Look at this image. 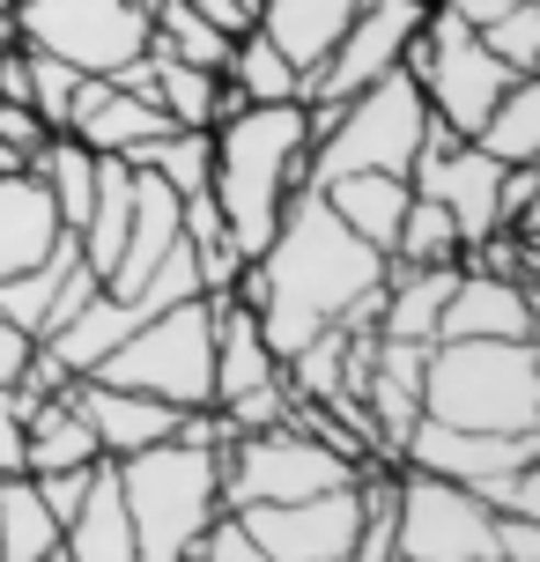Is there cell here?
Returning <instances> with one entry per match:
<instances>
[{
	"instance_id": "484cf974",
	"label": "cell",
	"mask_w": 540,
	"mask_h": 562,
	"mask_svg": "<svg viewBox=\"0 0 540 562\" xmlns=\"http://www.w3.org/2000/svg\"><path fill=\"white\" fill-rule=\"evenodd\" d=\"M229 45H237V37H229V30H215L193 0H156V15H148V53H164V59L215 67V75H223Z\"/></svg>"
},
{
	"instance_id": "4fadbf2b",
	"label": "cell",
	"mask_w": 540,
	"mask_h": 562,
	"mask_svg": "<svg viewBox=\"0 0 540 562\" xmlns=\"http://www.w3.org/2000/svg\"><path fill=\"white\" fill-rule=\"evenodd\" d=\"M533 311H540L533 289L459 267L445 289V311H437V340H533Z\"/></svg>"
},
{
	"instance_id": "ffe728a7",
	"label": "cell",
	"mask_w": 540,
	"mask_h": 562,
	"mask_svg": "<svg viewBox=\"0 0 540 562\" xmlns=\"http://www.w3.org/2000/svg\"><path fill=\"white\" fill-rule=\"evenodd\" d=\"M134 326H142V311L126 304V296H112V289H97L75 318H59L53 334H45V348L59 356V370H67V378H89V370L104 363V356H112Z\"/></svg>"
},
{
	"instance_id": "603a6c76",
	"label": "cell",
	"mask_w": 540,
	"mask_h": 562,
	"mask_svg": "<svg viewBox=\"0 0 540 562\" xmlns=\"http://www.w3.org/2000/svg\"><path fill=\"white\" fill-rule=\"evenodd\" d=\"M459 267H393L385 259V304H378V334L385 340H437V311Z\"/></svg>"
},
{
	"instance_id": "7c38bea8",
	"label": "cell",
	"mask_w": 540,
	"mask_h": 562,
	"mask_svg": "<svg viewBox=\"0 0 540 562\" xmlns=\"http://www.w3.org/2000/svg\"><path fill=\"white\" fill-rule=\"evenodd\" d=\"M533 459H540V429H452V422H429V415L400 445V467L445 474L459 488H474L488 474H511V467H533Z\"/></svg>"
},
{
	"instance_id": "ba28073f",
	"label": "cell",
	"mask_w": 540,
	"mask_h": 562,
	"mask_svg": "<svg viewBox=\"0 0 540 562\" xmlns=\"http://www.w3.org/2000/svg\"><path fill=\"white\" fill-rule=\"evenodd\" d=\"M8 37L30 53H53L82 75H119L126 59L148 53V15L134 0H15Z\"/></svg>"
},
{
	"instance_id": "9c48e42d",
	"label": "cell",
	"mask_w": 540,
	"mask_h": 562,
	"mask_svg": "<svg viewBox=\"0 0 540 562\" xmlns=\"http://www.w3.org/2000/svg\"><path fill=\"white\" fill-rule=\"evenodd\" d=\"M393 555L400 562H496L488 510L445 474L393 467Z\"/></svg>"
},
{
	"instance_id": "5b68a950",
	"label": "cell",
	"mask_w": 540,
	"mask_h": 562,
	"mask_svg": "<svg viewBox=\"0 0 540 562\" xmlns=\"http://www.w3.org/2000/svg\"><path fill=\"white\" fill-rule=\"evenodd\" d=\"M89 378L148 393V400H171L178 415L185 407H215V296H185L171 311H148Z\"/></svg>"
},
{
	"instance_id": "7a4b0ae2",
	"label": "cell",
	"mask_w": 540,
	"mask_h": 562,
	"mask_svg": "<svg viewBox=\"0 0 540 562\" xmlns=\"http://www.w3.org/2000/svg\"><path fill=\"white\" fill-rule=\"evenodd\" d=\"M312 170V126L304 104H245L215 126V170H207V193L223 207L237 252L252 259L274 223H282V200L304 186Z\"/></svg>"
},
{
	"instance_id": "d6a6232c",
	"label": "cell",
	"mask_w": 540,
	"mask_h": 562,
	"mask_svg": "<svg viewBox=\"0 0 540 562\" xmlns=\"http://www.w3.org/2000/svg\"><path fill=\"white\" fill-rule=\"evenodd\" d=\"M97 474H104V459H97V467H59V474H30V481H37V496H45V510H53L59 526H67V518L82 510V496L97 488Z\"/></svg>"
},
{
	"instance_id": "1f68e13d",
	"label": "cell",
	"mask_w": 540,
	"mask_h": 562,
	"mask_svg": "<svg viewBox=\"0 0 540 562\" xmlns=\"http://www.w3.org/2000/svg\"><path fill=\"white\" fill-rule=\"evenodd\" d=\"M193 562H267V548L245 533L237 510H215V518L200 526V540H193Z\"/></svg>"
},
{
	"instance_id": "8d00e7d4",
	"label": "cell",
	"mask_w": 540,
	"mask_h": 562,
	"mask_svg": "<svg viewBox=\"0 0 540 562\" xmlns=\"http://www.w3.org/2000/svg\"><path fill=\"white\" fill-rule=\"evenodd\" d=\"M445 8H452L466 30H482V23H496V15H511L518 0H445Z\"/></svg>"
},
{
	"instance_id": "4316f807",
	"label": "cell",
	"mask_w": 540,
	"mask_h": 562,
	"mask_svg": "<svg viewBox=\"0 0 540 562\" xmlns=\"http://www.w3.org/2000/svg\"><path fill=\"white\" fill-rule=\"evenodd\" d=\"M126 164L156 170L178 200H185V193H207V170H215V126H171V134L142 140Z\"/></svg>"
},
{
	"instance_id": "d6986e66",
	"label": "cell",
	"mask_w": 540,
	"mask_h": 562,
	"mask_svg": "<svg viewBox=\"0 0 540 562\" xmlns=\"http://www.w3.org/2000/svg\"><path fill=\"white\" fill-rule=\"evenodd\" d=\"M104 445L89 415L75 407V393H53L23 415V474H59V467H97Z\"/></svg>"
},
{
	"instance_id": "6da1fadb",
	"label": "cell",
	"mask_w": 540,
	"mask_h": 562,
	"mask_svg": "<svg viewBox=\"0 0 540 562\" xmlns=\"http://www.w3.org/2000/svg\"><path fill=\"white\" fill-rule=\"evenodd\" d=\"M259 334L274 356H296L318 326H334L356 296L385 281V252L363 245L356 229L326 207L318 186H296L282 200V223L259 245Z\"/></svg>"
},
{
	"instance_id": "83f0119b",
	"label": "cell",
	"mask_w": 540,
	"mask_h": 562,
	"mask_svg": "<svg viewBox=\"0 0 540 562\" xmlns=\"http://www.w3.org/2000/svg\"><path fill=\"white\" fill-rule=\"evenodd\" d=\"M223 75L237 82V97H245V104H304V67H289V59L259 37V30H245V37L229 45Z\"/></svg>"
},
{
	"instance_id": "f546056e",
	"label": "cell",
	"mask_w": 540,
	"mask_h": 562,
	"mask_svg": "<svg viewBox=\"0 0 540 562\" xmlns=\"http://www.w3.org/2000/svg\"><path fill=\"white\" fill-rule=\"evenodd\" d=\"M482 45L511 75H540V0H518L511 15H496V23H482Z\"/></svg>"
},
{
	"instance_id": "277c9868",
	"label": "cell",
	"mask_w": 540,
	"mask_h": 562,
	"mask_svg": "<svg viewBox=\"0 0 540 562\" xmlns=\"http://www.w3.org/2000/svg\"><path fill=\"white\" fill-rule=\"evenodd\" d=\"M112 474H119L126 526H134V562H193L200 526L223 510V496H215V445L164 437V445L134 451V459H112Z\"/></svg>"
},
{
	"instance_id": "5bb4252c",
	"label": "cell",
	"mask_w": 540,
	"mask_h": 562,
	"mask_svg": "<svg viewBox=\"0 0 540 562\" xmlns=\"http://www.w3.org/2000/svg\"><path fill=\"white\" fill-rule=\"evenodd\" d=\"M67 134L82 140V148H97V156H134L142 140L171 134V119H164V104L119 89L112 75H82L75 82V104H67Z\"/></svg>"
},
{
	"instance_id": "44dd1931",
	"label": "cell",
	"mask_w": 540,
	"mask_h": 562,
	"mask_svg": "<svg viewBox=\"0 0 540 562\" xmlns=\"http://www.w3.org/2000/svg\"><path fill=\"white\" fill-rule=\"evenodd\" d=\"M318 193H326V207H334L363 245L393 252L400 207H407V178H393V170H348V178H326Z\"/></svg>"
},
{
	"instance_id": "e0dca14e",
	"label": "cell",
	"mask_w": 540,
	"mask_h": 562,
	"mask_svg": "<svg viewBox=\"0 0 540 562\" xmlns=\"http://www.w3.org/2000/svg\"><path fill=\"white\" fill-rule=\"evenodd\" d=\"M274 378H282V356L259 334V311L237 296H215V407L252 385H274Z\"/></svg>"
},
{
	"instance_id": "ab89813d",
	"label": "cell",
	"mask_w": 540,
	"mask_h": 562,
	"mask_svg": "<svg viewBox=\"0 0 540 562\" xmlns=\"http://www.w3.org/2000/svg\"><path fill=\"white\" fill-rule=\"evenodd\" d=\"M237 8H245V15H259V8H267V0H237Z\"/></svg>"
},
{
	"instance_id": "d4e9b609",
	"label": "cell",
	"mask_w": 540,
	"mask_h": 562,
	"mask_svg": "<svg viewBox=\"0 0 540 562\" xmlns=\"http://www.w3.org/2000/svg\"><path fill=\"white\" fill-rule=\"evenodd\" d=\"M59 548V518L30 474H0V562H45Z\"/></svg>"
},
{
	"instance_id": "9a60e30c",
	"label": "cell",
	"mask_w": 540,
	"mask_h": 562,
	"mask_svg": "<svg viewBox=\"0 0 540 562\" xmlns=\"http://www.w3.org/2000/svg\"><path fill=\"white\" fill-rule=\"evenodd\" d=\"M67 393H75V407L89 415V429H97L104 459H134V451L178 437V407H171V400L126 393V385H104V378H75Z\"/></svg>"
},
{
	"instance_id": "e575fe53",
	"label": "cell",
	"mask_w": 540,
	"mask_h": 562,
	"mask_svg": "<svg viewBox=\"0 0 540 562\" xmlns=\"http://www.w3.org/2000/svg\"><path fill=\"white\" fill-rule=\"evenodd\" d=\"M23 415L30 400L15 385H0V474H23Z\"/></svg>"
},
{
	"instance_id": "8992f818",
	"label": "cell",
	"mask_w": 540,
	"mask_h": 562,
	"mask_svg": "<svg viewBox=\"0 0 540 562\" xmlns=\"http://www.w3.org/2000/svg\"><path fill=\"white\" fill-rule=\"evenodd\" d=\"M356 474V459L312 437V429H296V422H274V429H229L223 445H215V496L223 510H252V504H304V496H326V488H348Z\"/></svg>"
},
{
	"instance_id": "ac0fdd59",
	"label": "cell",
	"mask_w": 540,
	"mask_h": 562,
	"mask_svg": "<svg viewBox=\"0 0 540 562\" xmlns=\"http://www.w3.org/2000/svg\"><path fill=\"white\" fill-rule=\"evenodd\" d=\"M356 8H363V0H267V8L252 15V30L289 59V67H304V75H312L318 59L334 53V37L348 30Z\"/></svg>"
},
{
	"instance_id": "2e32d148",
	"label": "cell",
	"mask_w": 540,
	"mask_h": 562,
	"mask_svg": "<svg viewBox=\"0 0 540 562\" xmlns=\"http://www.w3.org/2000/svg\"><path fill=\"white\" fill-rule=\"evenodd\" d=\"M59 245V207L37 186V170H0V281L30 274Z\"/></svg>"
},
{
	"instance_id": "f35d334b",
	"label": "cell",
	"mask_w": 540,
	"mask_h": 562,
	"mask_svg": "<svg viewBox=\"0 0 540 562\" xmlns=\"http://www.w3.org/2000/svg\"><path fill=\"white\" fill-rule=\"evenodd\" d=\"M8 15H15V0H0V37H8Z\"/></svg>"
},
{
	"instance_id": "f1b7e54d",
	"label": "cell",
	"mask_w": 540,
	"mask_h": 562,
	"mask_svg": "<svg viewBox=\"0 0 540 562\" xmlns=\"http://www.w3.org/2000/svg\"><path fill=\"white\" fill-rule=\"evenodd\" d=\"M459 229H452V215L437 207L429 193H415L407 186V207H400V229H393V267H459Z\"/></svg>"
},
{
	"instance_id": "8fae6325",
	"label": "cell",
	"mask_w": 540,
	"mask_h": 562,
	"mask_svg": "<svg viewBox=\"0 0 540 562\" xmlns=\"http://www.w3.org/2000/svg\"><path fill=\"white\" fill-rule=\"evenodd\" d=\"M356 510H363V496L348 481V488H326V496H304V504H252V510H237V518L267 548V562H348Z\"/></svg>"
},
{
	"instance_id": "30bf717a",
	"label": "cell",
	"mask_w": 540,
	"mask_h": 562,
	"mask_svg": "<svg viewBox=\"0 0 540 562\" xmlns=\"http://www.w3.org/2000/svg\"><path fill=\"white\" fill-rule=\"evenodd\" d=\"M429 0H363L356 15H348V30L334 37V53L318 59L312 75H304V97H356V89H370L378 75H393L400 53H407V37L423 30Z\"/></svg>"
},
{
	"instance_id": "836d02e7",
	"label": "cell",
	"mask_w": 540,
	"mask_h": 562,
	"mask_svg": "<svg viewBox=\"0 0 540 562\" xmlns=\"http://www.w3.org/2000/svg\"><path fill=\"white\" fill-rule=\"evenodd\" d=\"M488 548H496V562H540V518L488 510Z\"/></svg>"
},
{
	"instance_id": "d590c367",
	"label": "cell",
	"mask_w": 540,
	"mask_h": 562,
	"mask_svg": "<svg viewBox=\"0 0 540 562\" xmlns=\"http://www.w3.org/2000/svg\"><path fill=\"white\" fill-rule=\"evenodd\" d=\"M23 363H30V334L0 318V385H15V370H23Z\"/></svg>"
},
{
	"instance_id": "7402d4cb",
	"label": "cell",
	"mask_w": 540,
	"mask_h": 562,
	"mask_svg": "<svg viewBox=\"0 0 540 562\" xmlns=\"http://www.w3.org/2000/svg\"><path fill=\"white\" fill-rule=\"evenodd\" d=\"M59 548H67V562H134V526H126V504H119L112 459H104L97 488L82 496V510L59 526Z\"/></svg>"
},
{
	"instance_id": "52a82bcc",
	"label": "cell",
	"mask_w": 540,
	"mask_h": 562,
	"mask_svg": "<svg viewBox=\"0 0 540 562\" xmlns=\"http://www.w3.org/2000/svg\"><path fill=\"white\" fill-rule=\"evenodd\" d=\"M423 126H429V104H423V82L393 67V75H378L370 89H356L334 119V134L312 140V170H304V186H326V178H348V170H393L407 178L415 164V148H423Z\"/></svg>"
},
{
	"instance_id": "4dcf8cb0",
	"label": "cell",
	"mask_w": 540,
	"mask_h": 562,
	"mask_svg": "<svg viewBox=\"0 0 540 562\" xmlns=\"http://www.w3.org/2000/svg\"><path fill=\"white\" fill-rule=\"evenodd\" d=\"M23 45V37H15ZM30 53V45H23ZM75 82H82V67H67L53 53H30V112L45 119L53 134H67V104H75Z\"/></svg>"
},
{
	"instance_id": "74e56055",
	"label": "cell",
	"mask_w": 540,
	"mask_h": 562,
	"mask_svg": "<svg viewBox=\"0 0 540 562\" xmlns=\"http://www.w3.org/2000/svg\"><path fill=\"white\" fill-rule=\"evenodd\" d=\"M193 8H200V15H207L215 30H229V37H245V30H252V15H245L237 0H193Z\"/></svg>"
},
{
	"instance_id": "3957f363",
	"label": "cell",
	"mask_w": 540,
	"mask_h": 562,
	"mask_svg": "<svg viewBox=\"0 0 540 562\" xmlns=\"http://www.w3.org/2000/svg\"><path fill=\"white\" fill-rule=\"evenodd\" d=\"M423 415L452 429H540V340H429Z\"/></svg>"
},
{
	"instance_id": "60d3db41",
	"label": "cell",
	"mask_w": 540,
	"mask_h": 562,
	"mask_svg": "<svg viewBox=\"0 0 540 562\" xmlns=\"http://www.w3.org/2000/svg\"><path fill=\"white\" fill-rule=\"evenodd\" d=\"M45 562H67V548H53V555H45Z\"/></svg>"
},
{
	"instance_id": "cb8c5ba5",
	"label": "cell",
	"mask_w": 540,
	"mask_h": 562,
	"mask_svg": "<svg viewBox=\"0 0 540 562\" xmlns=\"http://www.w3.org/2000/svg\"><path fill=\"white\" fill-rule=\"evenodd\" d=\"M466 140L482 148L488 164H540V75H518V82L496 97V112Z\"/></svg>"
}]
</instances>
